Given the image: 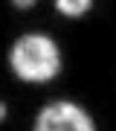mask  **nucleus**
Returning a JSON list of instances; mask_svg holds the SVG:
<instances>
[{"instance_id":"obj_1","label":"nucleus","mask_w":116,"mask_h":131,"mask_svg":"<svg viewBox=\"0 0 116 131\" xmlns=\"http://www.w3.org/2000/svg\"><path fill=\"white\" fill-rule=\"evenodd\" d=\"M58 47L46 35H23L12 47V70L23 82H46L58 73Z\"/></svg>"},{"instance_id":"obj_2","label":"nucleus","mask_w":116,"mask_h":131,"mask_svg":"<svg viewBox=\"0 0 116 131\" xmlns=\"http://www.w3.org/2000/svg\"><path fill=\"white\" fill-rule=\"evenodd\" d=\"M35 131H93V122L79 105L52 102L41 111Z\"/></svg>"},{"instance_id":"obj_3","label":"nucleus","mask_w":116,"mask_h":131,"mask_svg":"<svg viewBox=\"0 0 116 131\" xmlns=\"http://www.w3.org/2000/svg\"><path fill=\"white\" fill-rule=\"evenodd\" d=\"M90 3H93V0H55L58 12H61V15H70V18L84 15V12L90 9Z\"/></svg>"},{"instance_id":"obj_4","label":"nucleus","mask_w":116,"mask_h":131,"mask_svg":"<svg viewBox=\"0 0 116 131\" xmlns=\"http://www.w3.org/2000/svg\"><path fill=\"white\" fill-rule=\"evenodd\" d=\"M12 3H15V6H18V9H29V6H32V3H35V0H12Z\"/></svg>"},{"instance_id":"obj_5","label":"nucleus","mask_w":116,"mask_h":131,"mask_svg":"<svg viewBox=\"0 0 116 131\" xmlns=\"http://www.w3.org/2000/svg\"><path fill=\"white\" fill-rule=\"evenodd\" d=\"M3 117H6V105L0 102V119H3Z\"/></svg>"}]
</instances>
